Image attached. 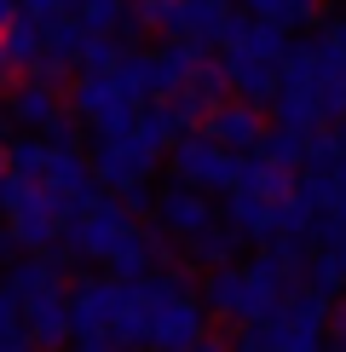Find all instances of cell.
<instances>
[{
  "instance_id": "6da1fadb",
  "label": "cell",
  "mask_w": 346,
  "mask_h": 352,
  "mask_svg": "<svg viewBox=\"0 0 346 352\" xmlns=\"http://www.w3.org/2000/svg\"><path fill=\"white\" fill-rule=\"evenodd\" d=\"M139 295H144V346L156 352H185L208 335V306H202L185 277H133Z\"/></svg>"
},
{
  "instance_id": "7a4b0ae2",
  "label": "cell",
  "mask_w": 346,
  "mask_h": 352,
  "mask_svg": "<svg viewBox=\"0 0 346 352\" xmlns=\"http://www.w3.org/2000/svg\"><path fill=\"white\" fill-rule=\"evenodd\" d=\"M288 289L266 283V277H254L249 266H214L208 283H202V306H208L214 318H237V324H266L271 312H277V300Z\"/></svg>"
},
{
  "instance_id": "3957f363",
  "label": "cell",
  "mask_w": 346,
  "mask_h": 352,
  "mask_svg": "<svg viewBox=\"0 0 346 352\" xmlns=\"http://www.w3.org/2000/svg\"><path fill=\"white\" fill-rule=\"evenodd\" d=\"M0 208H6V231L23 248H52L58 237H64V214L52 208V197L41 190V179L0 173Z\"/></svg>"
},
{
  "instance_id": "277c9868",
  "label": "cell",
  "mask_w": 346,
  "mask_h": 352,
  "mask_svg": "<svg viewBox=\"0 0 346 352\" xmlns=\"http://www.w3.org/2000/svg\"><path fill=\"white\" fill-rule=\"evenodd\" d=\"M69 110H76L86 127H98V133H127L144 104L122 87L115 69H86V76L76 81V93H69Z\"/></svg>"
},
{
  "instance_id": "5b68a950",
  "label": "cell",
  "mask_w": 346,
  "mask_h": 352,
  "mask_svg": "<svg viewBox=\"0 0 346 352\" xmlns=\"http://www.w3.org/2000/svg\"><path fill=\"white\" fill-rule=\"evenodd\" d=\"M237 151H225V144H214L208 133H179L168 144V168L179 173V185L202 190V197H214V190H231L237 185Z\"/></svg>"
},
{
  "instance_id": "8992f818",
  "label": "cell",
  "mask_w": 346,
  "mask_h": 352,
  "mask_svg": "<svg viewBox=\"0 0 346 352\" xmlns=\"http://www.w3.org/2000/svg\"><path fill=\"white\" fill-rule=\"evenodd\" d=\"M133 231V214L122 208V197H93L86 208L69 219V231H64V243L76 248V254H86V260H104L115 243Z\"/></svg>"
},
{
  "instance_id": "52a82bcc",
  "label": "cell",
  "mask_w": 346,
  "mask_h": 352,
  "mask_svg": "<svg viewBox=\"0 0 346 352\" xmlns=\"http://www.w3.org/2000/svg\"><path fill=\"white\" fill-rule=\"evenodd\" d=\"M41 190L52 197V208L64 214V219H76L86 202L98 197V179H93V168L81 162L76 144H52V151H47V168H41Z\"/></svg>"
},
{
  "instance_id": "ba28073f",
  "label": "cell",
  "mask_w": 346,
  "mask_h": 352,
  "mask_svg": "<svg viewBox=\"0 0 346 352\" xmlns=\"http://www.w3.org/2000/svg\"><path fill=\"white\" fill-rule=\"evenodd\" d=\"M156 156H162V151H150V144L139 139V127H127V133H98V151H93V179H104L110 190H127V185L150 179Z\"/></svg>"
},
{
  "instance_id": "9c48e42d",
  "label": "cell",
  "mask_w": 346,
  "mask_h": 352,
  "mask_svg": "<svg viewBox=\"0 0 346 352\" xmlns=\"http://www.w3.org/2000/svg\"><path fill=\"white\" fill-rule=\"evenodd\" d=\"M64 300H69V329L76 335H110L115 306H122V277H86Z\"/></svg>"
},
{
  "instance_id": "30bf717a",
  "label": "cell",
  "mask_w": 346,
  "mask_h": 352,
  "mask_svg": "<svg viewBox=\"0 0 346 352\" xmlns=\"http://www.w3.org/2000/svg\"><path fill=\"white\" fill-rule=\"evenodd\" d=\"M81 41H86V23H81V18H69V12L41 18V58H35V69H29V76L58 81L64 69H76V64H81Z\"/></svg>"
},
{
  "instance_id": "8fae6325",
  "label": "cell",
  "mask_w": 346,
  "mask_h": 352,
  "mask_svg": "<svg viewBox=\"0 0 346 352\" xmlns=\"http://www.w3.org/2000/svg\"><path fill=\"white\" fill-rule=\"evenodd\" d=\"M202 133H208L214 144H225V151H237V156H249V151H260V139H266V122H260V110L254 104H214L208 116H202Z\"/></svg>"
},
{
  "instance_id": "7c38bea8",
  "label": "cell",
  "mask_w": 346,
  "mask_h": 352,
  "mask_svg": "<svg viewBox=\"0 0 346 352\" xmlns=\"http://www.w3.org/2000/svg\"><path fill=\"white\" fill-rule=\"evenodd\" d=\"M220 47L225 52H249V58H271V64H283V52L295 47V41H288V29L283 23H266V18H237V12H231L225 18V29H220Z\"/></svg>"
},
{
  "instance_id": "4fadbf2b",
  "label": "cell",
  "mask_w": 346,
  "mask_h": 352,
  "mask_svg": "<svg viewBox=\"0 0 346 352\" xmlns=\"http://www.w3.org/2000/svg\"><path fill=\"white\" fill-rule=\"evenodd\" d=\"M220 69H225V87L242 98V104H254V110H266L271 98H277V64L271 58H249V52H225L220 58Z\"/></svg>"
},
{
  "instance_id": "5bb4252c",
  "label": "cell",
  "mask_w": 346,
  "mask_h": 352,
  "mask_svg": "<svg viewBox=\"0 0 346 352\" xmlns=\"http://www.w3.org/2000/svg\"><path fill=\"white\" fill-rule=\"evenodd\" d=\"M156 219H162V231H179V237H196L202 226H214V202L202 197L191 185H173L156 197Z\"/></svg>"
},
{
  "instance_id": "9a60e30c",
  "label": "cell",
  "mask_w": 346,
  "mask_h": 352,
  "mask_svg": "<svg viewBox=\"0 0 346 352\" xmlns=\"http://www.w3.org/2000/svg\"><path fill=\"white\" fill-rule=\"evenodd\" d=\"M23 335H29V346H41V352H58L69 341V300L64 295H41V300H29L23 306Z\"/></svg>"
},
{
  "instance_id": "2e32d148",
  "label": "cell",
  "mask_w": 346,
  "mask_h": 352,
  "mask_svg": "<svg viewBox=\"0 0 346 352\" xmlns=\"http://www.w3.org/2000/svg\"><path fill=\"white\" fill-rule=\"evenodd\" d=\"M6 295L18 300V306L41 300V295H64V254H47V260H12Z\"/></svg>"
},
{
  "instance_id": "e0dca14e",
  "label": "cell",
  "mask_w": 346,
  "mask_h": 352,
  "mask_svg": "<svg viewBox=\"0 0 346 352\" xmlns=\"http://www.w3.org/2000/svg\"><path fill=\"white\" fill-rule=\"evenodd\" d=\"M162 248H168V231H139V226H133V231H127V237L104 254V266H110L115 277H144L156 260H162Z\"/></svg>"
},
{
  "instance_id": "ac0fdd59",
  "label": "cell",
  "mask_w": 346,
  "mask_h": 352,
  "mask_svg": "<svg viewBox=\"0 0 346 352\" xmlns=\"http://www.w3.org/2000/svg\"><path fill=\"white\" fill-rule=\"evenodd\" d=\"M225 18H231V0H179V12H173V35H179V41H202V47H220Z\"/></svg>"
},
{
  "instance_id": "d6986e66",
  "label": "cell",
  "mask_w": 346,
  "mask_h": 352,
  "mask_svg": "<svg viewBox=\"0 0 346 352\" xmlns=\"http://www.w3.org/2000/svg\"><path fill=\"white\" fill-rule=\"evenodd\" d=\"M6 110H12L18 127H47L64 104H58V87L47 76H29V81H12V104Z\"/></svg>"
},
{
  "instance_id": "ffe728a7",
  "label": "cell",
  "mask_w": 346,
  "mask_h": 352,
  "mask_svg": "<svg viewBox=\"0 0 346 352\" xmlns=\"http://www.w3.org/2000/svg\"><path fill=\"white\" fill-rule=\"evenodd\" d=\"M231 190H249V197H271V202H283L288 190H295V173H288L283 162H271V156L249 151V162H237V185H231Z\"/></svg>"
},
{
  "instance_id": "44dd1931",
  "label": "cell",
  "mask_w": 346,
  "mask_h": 352,
  "mask_svg": "<svg viewBox=\"0 0 346 352\" xmlns=\"http://www.w3.org/2000/svg\"><path fill=\"white\" fill-rule=\"evenodd\" d=\"M231 231L237 237H271L277 231V202L271 197H249V190H231Z\"/></svg>"
},
{
  "instance_id": "7402d4cb",
  "label": "cell",
  "mask_w": 346,
  "mask_h": 352,
  "mask_svg": "<svg viewBox=\"0 0 346 352\" xmlns=\"http://www.w3.org/2000/svg\"><path fill=\"white\" fill-rule=\"evenodd\" d=\"M317 98H323L329 122H341V116H346V58L329 52L323 41H317Z\"/></svg>"
},
{
  "instance_id": "603a6c76",
  "label": "cell",
  "mask_w": 346,
  "mask_h": 352,
  "mask_svg": "<svg viewBox=\"0 0 346 352\" xmlns=\"http://www.w3.org/2000/svg\"><path fill=\"white\" fill-rule=\"evenodd\" d=\"M254 18L266 23H283V29H306V23H323V0H242Z\"/></svg>"
},
{
  "instance_id": "cb8c5ba5",
  "label": "cell",
  "mask_w": 346,
  "mask_h": 352,
  "mask_svg": "<svg viewBox=\"0 0 346 352\" xmlns=\"http://www.w3.org/2000/svg\"><path fill=\"white\" fill-rule=\"evenodd\" d=\"M0 41H6V52H12V64H18V69H35V58H41V18L18 12V18L0 29Z\"/></svg>"
},
{
  "instance_id": "d4e9b609",
  "label": "cell",
  "mask_w": 346,
  "mask_h": 352,
  "mask_svg": "<svg viewBox=\"0 0 346 352\" xmlns=\"http://www.w3.org/2000/svg\"><path fill=\"white\" fill-rule=\"evenodd\" d=\"M260 156H271V162H283V168H300L306 162V133L300 127H266V139H260Z\"/></svg>"
},
{
  "instance_id": "484cf974",
  "label": "cell",
  "mask_w": 346,
  "mask_h": 352,
  "mask_svg": "<svg viewBox=\"0 0 346 352\" xmlns=\"http://www.w3.org/2000/svg\"><path fill=\"white\" fill-rule=\"evenodd\" d=\"M237 231H231V226H202L196 231V237H191V254L202 260V266H225V260L231 254H237Z\"/></svg>"
},
{
  "instance_id": "4316f807",
  "label": "cell",
  "mask_w": 346,
  "mask_h": 352,
  "mask_svg": "<svg viewBox=\"0 0 346 352\" xmlns=\"http://www.w3.org/2000/svg\"><path fill=\"white\" fill-rule=\"evenodd\" d=\"M306 289H317V295H341L346 289V260H341V248H329V254H317V260H306Z\"/></svg>"
},
{
  "instance_id": "83f0119b",
  "label": "cell",
  "mask_w": 346,
  "mask_h": 352,
  "mask_svg": "<svg viewBox=\"0 0 346 352\" xmlns=\"http://www.w3.org/2000/svg\"><path fill=\"white\" fill-rule=\"evenodd\" d=\"M47 151H52V144H41V139H12V144H6V173L41 179V168H47Z\"/></svg>"
},
{
  "instance_id": "f1b7e54d",
  "label": "cell",
  "mask_w": 346,
  "mask_h": 352,
  "mask_svg": "<svg viewBox=\"0 0 346 352\" xmlns=\"http://www.w3.org/2000/svg\"><path fill=\"white\" fill-rule=\"evenodd\" d=\"M122 64V41L104 35V29H86V41H81V69H115Z\"/></svg>"
},
{
  "instance_id": "f546056e",
  "label": "cell",
  "mask_w": 346,
  "mask_h": 352,
  "mask_svg": "<svg viewBox=\"0 0 346 352\" xmlns=\"http://www.w3.org/2000/svg\"><path fill=\"white\" fill-rule=\"evenodd\" d=\"M312 219H317V208L300 190H288V197L277 202V231H288V237H312Z\"/></svg>"
},
{
  "instance_id": "4dcf8cb0",
  "label": "cell",
  "mask_w": 346,
  "mask_h": 352,
  "mask_svg": "<svg viewBox=\"0 0 346 352\" xmlns=\"http://www.w3.org/2000/svg\"><path fill=\"white\" fill-rule=\"evenodd\" d=\"M335 162H346L341 133H329V127H312V133H306V162H300V168H335Z\"/></svg>"
},
{
  "instance_id": "1f68e13d",
  "label": "cell",
  "mask_w": 346,
  "mask_h": 352,
  "mask_svg": "<svg viewBox=\"0 0 346 352\" xmlns=\"http://www.w3.org/2000/svg\"><path fill=\"white\" fill-rule=\"evenodd\" d=\"M76 18L86 29H104V35H110V29L127 23V6H122V0H76Z\"/></svg>"
},
{
  "instance_id": "d6a6232c",
  "label": "cell",
  "mask_w": 346,
  "mask_h": 352,
  "mask_svg": "<svg viewBox=\"0 0 346 352\" xmlns=\"http://www.w3.org/2000/svg\"><path fill=\"white\" fill-rule=\"evenodd\" d=\"M23 341H29V335H23V306L0 289V352H6V346H23Z\"/></svg>"
},
{
  "instance_id": "836d02e7",
  "label": "cell",
  "mask_w": 346,
  "mask_h": 352,
  "mask_svg": "<svg viewBox=\"0 0 346 352\" xmlns=\"http://www.w3.org/2000/svg\"><path fill=\"white\" fill-rule=\"evenodd\" d=\"M47 144H76V116H64V110H58L52 122H47Z\"/></svg>"
},
{
  "instance_id": "e575fe53",
  "label": "cell",
  "mask_w": 346,
  "mask_h": 352,
  "mask_svg": "<svg viewBox=\"0 0 346 352\" xmlns=\"http://www.w3.org/2000/svg\"><path fill=\"white\" fill-rule=\"evenodd\" d=\"M317 41H323L329 52H341V58H346V18H329V23H323V35H317Z\"/></svg>"
},
{
  "instance_id": "d590c367",
  "label": "cell",
  "mask_w": 346,
  "mask_h": 352,
  "mask_svg": "<svg viewBox=\"0 0 346 352\" xmlns=\"http://www.w3.org/2000/svg\"><path fill=\"white\" fill-rule=\"evenodd\" d=\"M76 0H23V12L29 18H58V12H69Z\"/></svg>"
},
{
  "instance_id": "8d00e7d4",
  "label": "cell",
  "mask_w": 346,
  "mask_h": 352,
  "mask_svg": "<svg viewBox=\"0 0 346 352\" xmlns=\"http://www.w3.org/2000/svg\"><path fill=\"white\" fill-rule=\"evenodd\" d=\"M329 335L346 346V300H341V306H329Z\"/></svg>"
},
{
  "instance_id": "74e56055",
  "label": "cell",
  "mask_w": 346,
  "mask_h": 352,
  "mask_svg": "<svg viewBox=\"0 0 346 352\" xmlns=\"http://www.w3.org/2000/svg\"><path fill=\"white\" fill-rule=\"evenodd\" d=\"M76 352H122V346H115L110 335H81V346H76Z\"/></svg>"
},
{
  "instance_id": "f35d334b",
  "label": "cell",
  "mask_w": 346,
  "mask_h": 352,
  "mask_svg": "<svg viewBox=\"0 0 346 352\" xmlns=\"http://www.w3.org/2000/svg\"><path fill=\"white\" fill-rule=\"evenodd\" d=\"M18 81V64H12V52H6V41H0V87H12Z\"/></svg>"
},
{
  "instance_id": "ab89813d",
  "label": "cell",
  "mask_w": 346,
  "mask_h": 352,
  "mask_svg": "<svg viewBox=\"0 0 346 352\" xmlns=\"http://www.w3.org/2000/svg\"><path fill=\"white\" fill-rule=\"evenodd\" d=\"M18 254H23V243L12 237V231H0V260H18Z\"/></svg>"
},
{
  "instance_id": "60d3db41",
  "label": "cell",
  "mask_w": 346,
  "mask_h": 352,
  "mask_svg": "<svg viewBox=\"0 0 346 352\" xmlns=\"http://www.w3.org/2000/svg\"><path fill=\"white\" fill-rule=\"evenodd\" d=\"M191 352H231V346H225V341H220V335H214V341H208V335H202V341H196V346H191Z\"/></svg>"
},
{
  "instance_id": "b9f144b4",
  "label": "cell",
  "mask_w": 346,
  "mask_h": 352,
  "mask_svg": "<svg viewBox=\"0 0 346 352\" xmlns=\"http://www.w3.org/2000/svg\"><path fill=\"white\" fill-rule=\"evenodd\" d=\"M12 18H18V0H0V29H6Z\"/></svg>"
},
{
  "instance_id": "7bdbcfd3",
  "label": "cell",
  "mask_w": 346,
  "mask_h": 352,
  "mask_svg": "<svg viewBox=\"0 0 346 352\" xmlns=\"http://www.w3.org/2000/svg\"><path fill=\"white\" fill-rule=\"evenodd\" d=\"M0 173H6V139H0Z\"/></svg>"
},
{
  "instance_id": "ee69618b",
  "label": "cell",
  "mask_w": 346,
  "mask_h": 352,
  "mask_svg": "<svg viewBox=\"0 0 346 352\" xmlns=\"http://www.w3.org/2000/svg\"><path fill=\"white\" fill-rule=\"evenodd\" d=\"M295 352H323V346H295Z\"/></svg>"
},
{
  "instance_id": "f6af8a7d",
  "label": "cell",
  "mask_w": 346,
  "mask_h": 352,
  "mask_svg": "<svg viewBox=\"0 0 346 352\" xmlns=\"http://www.w3.org/2000/svg\"><path fill=\"white\" fill-rule=\"evenodd\" d=\"M6 352H29V341H23V346H6Z\"/></svg>"
},
{
  "instance_id": "bcb514c9",
  "label": "cell",
  "mask_w": 346,
  "mask_h": 352,
  "mask_svg": "<svg viewBox=\"0 0 346 352\" xmlns=\"http://www.w3.org/2000/svg\"><path fill=\"white\" fill-rule=\"evenodd\" d=\"M341 260H346V243H341Z\"/></svg>"
},
{
  "instance_id": "7dc6e473",
  "label": "cell",
  "mask_w": 346,
  "mask_h": 352,
  "mask_svg": "<svg viewBox=\"0 0 346 352\" xmlns=\"http://www.w3.org/2000/svg\"><path fill=\"white\" fill-rule=\"evenodd\" d=\"M185 352H191V346H185Z\"/></svg>"
}]
</instances>
